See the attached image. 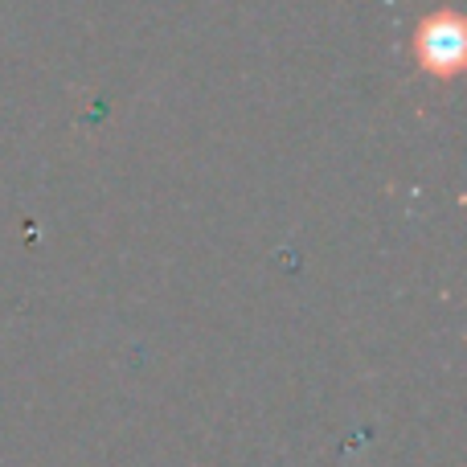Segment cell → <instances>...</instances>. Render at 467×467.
Returning a JSON list of instances; mask_svg holds the SVG:
<instances>
[{
	"label": "cell",
	"instance_id": "1",
	"mask_svg": "<svg viewBox=\"0 0 467 467\" xmlns=\"http://www.w3.org/2000/svg\"><path fill=\"white\" fill-rule=\"evenodd\" d=\"M422 62L431 66V70H447V66H455V57H460V25H427L422 29Z\"/></svg>",
	"mask_w": 467,
	"mask_h": 467
}]
</instances>
